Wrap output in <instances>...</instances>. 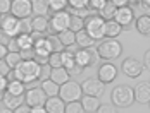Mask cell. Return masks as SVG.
Returning <instances> with one entry per match:
<instances>
[{
	"label": "cell",
	"instance_id": "1",
	"mask_svg": "<svg viewBox=\"0 0 150 113\" xmlns=\"http://www.w3.org/2000/svg\"><path fill=\"white\" fill-rule=\"evenodd\" d=\"M40 72H42V65L35 60H23L14 69L16 79L24 84L33 82V81H40Z\"/></svg>",
	"mask_w": 150,
	"mask_h": 113
},
{
	"label": "cell",
	"instance_id": "2",
	"mask_svg": "<svg viewBox=\"0 0 150 113\" xmlns=\"http://www.w3.org/2000/svg\"><path fill=\"white\" fill-rule=\"evenodd\" d=\"M110 99H112V105L117 106V108H128L135 103V87H129V86L119 84L116 86L112 91H110Z\"/></svg>",
	"mask_w": 150,
	"mask_h": 113
},
{
	"label": "cell",
	"instance_id": "3",
	"mask_svg": "<svg viewBox=\"0 0 150 113\" xmlns=\"http://www.w3.org/2000/svg\"><path fill=\"white\" fill-rule=\"evenodd\" d=\"M97 52H98V57L102 60L110 62V60L121 57V53H122V45L117 41V38H104L102 41H98Z\"/></svg>",
	"mask_w": 150,
	"mask_h": 113
},
{
	"label": "cell",
	"instance_id": "4",
	"mask_svg": "<svg viewBox=\"0 0 150 113\" xmlns=\"http://www.w3.org/2000/svg\"><path fill=\"white\" fill-rule=\"evenodd\" d=\"M50 28L48 34H60L62 31L71 28V17L67 10H59V12H50Z\"/></svg>",
	"mask_w": 150,
	"mask_h": 113
},
{
	"label": "cell",
	"instance_id": "5",
	"mask_svg": "<svg viewBox=\"0 0 150 113\" xmlns=\"http://www.w3.org/2000/svg\"><path fill=\"white\" fill-rule=\"evenodd\" d=\"M85 29L95 41H102L105 38V21L98 14L88 15L85 19Z\"/></svg>",
	"mask_w": 150,
	"mask_h": 113
},
{
	"label": "cell",
	"instance_id": "6",
	"mask_svg": "<svg viewBox=\"0 0 150 113\" xmlns=\"http://www.w3.org/2000/svg\"><path fill=\"white\" fill-rule=\"evenodd\" d=\"M59 96L66 103H71V101H81V98L85 96L83 94V87L79 82L76 81H67L66 84L60 86V91H59Z\"/></svg>",
	"mask_w": 150,
	"mask_h": 113
},
{
	"label": "cell",
	"instance_id": "7",
	"mask_svg": "<svg viewBox=\"0 0 150 113\" xmlns=\"http://www.w3.org/2000/svg\"><path fill=\"white\" fill-rule=\"evenodd\" d=\"M145 69V65L135 58V57H129V58H126L122 63H121V70L122 74L126 75V77H129V79H136V77H140L142 75V72Z\"/></svg>",
	"mask_w": 150,
	"mask_h": 113
},
{
	"label": "cell",
	"instance_id": "8",
	"mask_svg": "<svg viewBox=\"0 0 150 113\" xmlns=\"http://www.w3.org/2000/svg\"><path fill=\"white\" fill-rule=\"evenodd\" d=\"M81 87H83V94L86 96H95V98H100L104 94L105 84L98 79V77H88L81 82Z\"/></svg>",
	"mask_w": 150,
	"mask_h": 113
},
{
	"label": "cell",
	"instance_id": "9",
	"mask_svg": "<svg viewBox=\"0 0 150 113\" xmlns=\"http://www.w3.org/2000/svg\"><path fill=\"white\" fill-rule=\"evenodd\" d=\"M24 98H26V105H28V106L36 108V106H45L48 96H47L45 91L42 89V86H38V87L28 89L26 94H24Z\"/></svg>",
	"mask_w": 150,
	"mask_h": 113
},
{
	"label": "cell",
	"instance_id": "10",
	"mask_svg": "<svg viewBox=\"0 0 150 113\" xmlns=\"http://www.w3.org/2000/svg\"><path fill=\"white\" fill-rule=\"evenodd\" d=\"M19 21H21V19H17V17L12 15V14L2 15V19H0L2 33H5V34L11 36V38H17V36H19Z\"/></svg>",
	"mask_w": 150,
	"mask_h": 113
},
{
	"label": "cell",
	"instance_id": "11",
	"mask_svg": "<svg viewBox=\"0 0 150 113\" xmlns=\"http://www.w3.org/2000/svg\"><path fill=\"white\" fill-rule=\"evenodd\" d=\"M11 14L17 19H26L33 14V3L31 0H12V10Z\"/></svg>",
	"mask_w": 150,
	"mask_h": 113
},
{
	"label": "cell",
	"instance_id": "12",
	"mask_svg": "<svg viewBox=\"0 0 150 113\" xmlns=\"http://www.w3.org/2000/svg\"><path fill=\"white\" fill-rule=\"evenodd\" d=\"M117 67L114 65V63H110V62H105V63H102L100 67H98V70H97V77L104 82V84H109V82H112L116 77H117Z\"/></svg>",
	"mask_w": 150,
	"mask_h": 113
},
{
	"label": "cell",
	"instance_id": "13",
	"mask_svg": "<svg viewBox=\"0 0 150 113\" xmlns=\"http://www.w3.org/2000/svg\"><path fill=\"white\" fill-rule=\"evenodd\" d=\"M26 103V98L24 96H17V94H12V93H9V91H5V93H2V105H4V108H7V110H17L19 106H23Z\"/></svg>",
	"mask_w": 150,
	"mask_h": 113
},
{
	"label": "cell",
	"instance_id": "14",
	"mask_svg": "<svg viewBox=\"0 0 150 113\" xmlns=\"http://www.w3.org/2000/svg\"><path fill=\"white\" fill-rule=\"evenodd\" d=\"M135 99L140 105L150 103V81H142L135 86Z\"/></svg>",
	"mask_w": 150,
	"mask_h": 113
},
{
	"label": "cell",
	"instance_id": "15",
	"mask_svg": "<svg viewBox=\"0 0 150 113\" xmlns=\"http://www.w3.org/2000/svg\"><path fill=\"white\" fill-rule=\"evenodd\" d=\"M116 21L119 22L122 28L129 26L133 21H135V10L131 5H126V7H119L117 9V14H116Z\"/></svg>",
	"mask_w": 150,
	"mask_h": 113
},
{
	"label": "cell",
	"instance_id": "16",
	"mask_svg": "<svg viewBox=\"0 0 150 113\" xmlns=\"http://www.w3.org/2000/svg\"><path fill=\"white\" fill-rule=\"evenodd\" d=\"M66 101L60 98V96H52V98L47 99L45 108L48 113H66Z\"/></svg>",
	"mask_w": 150,
	"mask_h": 113
},
{
	"label": "cell",
	"instance_id": "17",
	"mask_svg": "<svg viewBox=\"0 0 150 113\" xmlns=\"http://www.w3.org/2000/svg\"><path fill=\"white\" fill-rule=\"evenodd\" d=\"M48 28H50V17L48 15H35L33 17V29L35 31L48 34Z\"/></svg>",
	"mask_w": 150,
	"mask_h": 113
},
{
	"label": "cell",
	"instance_id": "18",
	"mask_svg": "<svg viewBox=\"0 0 150 113\" xmlns=\"http://www.w3.org/2000/svg\"><path fill=\"white\" fill-rule=\"evenodd\" d=\"M95 43L97 41L86 33V29L76 33V45H78L79 48H86V50H88V48H93V46H95Z\"/></svg>",
	"mask_w": 150,
	"mask_h": 113
},
{
	"label": "cell",
	"instance_id": "19",
	"mask_svg": "<svg viewBox=\"0 0 150 113\" xmlns=\"http://www.w3.org/2000/svg\"><path fill=\"white\" fill-rule=\"evenodd\" d=\"M135 26H136V29H138L140 34H143V36H150V15L149 14L138 15L136 21H135Z\"/></svg>",
	"mask_w": 150,
	"mask_h": 113
},
{
	"label": "cell",
	"instance_id": "20",
	"mask_svg": "<svg viewBox=\"0 0 150 113\" xmlns=\"http://www.w3.org/2000/svg\"><path fill=\"white\" fill-rule=\"evenodd\" d=\"M50 79H52L54 82H57L59 86H62V84H66L67 81H71V74L66 70L64 67L52 69V75H50Z\"/></svg>",
	"mask_w": 150,
	"mask_h": 113
},
{
	"label": "cell",
	"instance_id": "21",
	"mask_svg": "<svg viewBox=\"0 0 150 113\" xmlns=\"http://www.w3.org/2000/svg\"><path fill=\"white\" fill-rule=\"evenodd\" d=\"M122 31V26L116 19L112 21H105V38H117Z\"/></svg>",
	"mask_w": 150,
	"mask_h": 113
},
{
	"label": "cell",
	"instance_id": "22",
	"mask_svg": "<svg viewBox=\"0 0 150 113\" xmlns=\"http://www.w3.org/2000/svg\"><path fill=\"white\" fill-rule=\"evenodd\" d=\"M81 105H83L85 112H88V113H97V110L100 108L98 98H95V96H86V94L81 98Z\"/></svg>",
	"mask_w": 150,
	"mask_h": 113
},
{
	"label": "cell",
	"instance_id": "23",
	"mask_svg": "<svg viewBox=\"0 0 150 113\" xmlns=\"http://www.w3.org/2000/svg\"><path fill=\"white\" fill-rule=\"evenodd\" d=\"M33 12L36 15H50V3L48 0H31Z\"/></svg>",
	"mask_w": 150,
	"mask_h": 113
},
{
	"label": "cell",
	"instance_id": "24",
	"mask_svg": "<svg viewBox=\"0 0 150 113\" xmlns=\"http://www.w3.org/2000/svg\"><path fill=\"white\" fill-rule=\"evenodd\" d=\"M116 14H117V7H116L110 0L105 3L104 9L98 10V15H100L104 21H112V19H116Z\"/></svg>",
	"mask_w": 150,
	"mask_h": 113
},
{
	"label": "cell",
	"instance_id": "25",
	"mask_svg": "<svg viewBox=\"0 0 150 113\" xmlns=\"http://www.w3.org/2000/svg\"><path fill=\"white\" fill-rule=\"evenodd\" d=\"M42 89L47 93V96L48 98H52V96H59V91H60V86L57 82H54L52 79H47L42 82Z\"/></svg>",
	"mask_w": 150,
	"mask_h": 113
},
{
	"label": "cell",
	"instance_id": "26",
	"mask_svg": "<svg viewBox=\"0 0 150 113\" xmlns=\"http://www.w3.org/2000/svg\"><path fill=\"white\" fill-rule=\"evenodd\" d=\"M59 40L62 41V45L67 48V46H73L76 45V33L73 29H66V31H62L59 34Z\"/></svg>",
	"mask_w": 150,
	"mask_h": 113
},
{
	"label": "cell",
	"instance_id": "27",
	"mask_svg": "<svg viewBox=\"0 0 150 113\" xmlns=\"http://www.w3.org/2000/svg\"><path fill=\"white\" fill-rule=\"evenodd\" d=\"M7 91L12 93V94H17V96H24V94H26V86H24V82H21V81L14 79V81L9 82Z\"/></svg>",
	"mask_w": 150,
	"mask_h": 113
},
{
	"label": "cell",
	"instance_id": "28",
	"mask_svg": "<svg viewBox=\"0 0 150 113\" xmlns=\"http://www.w3.org/2000/svg\"><path fill=\"white\" fill-rule=\"evenodd\" d=\"M48 65L52 69H59V67H64V52H54L50 53V58H48Z\"/></svg>",
	"mask_w": 150,
	"mask_h": 113
},
{
	"label": "cell",
	"instance_id": "29",
	"mask_svg": "<svg viewBox=\"0 0 150 113\" xmlns=\"http://www.w3.org/2000/svg\"><path fill=\"white\" fill-rule=\"evenodd\" d=\"M47 38H48V45H50V50H52V53L54 52H64V45L62 41L59 40V34H47Z\"/></svg>",
	"mask_w": 150,
	"mask_h": 113
},
{
	"label": "cell",
	"instance_id": "30",
	"mask_svg": "<svg viewBox=\"0 0 150 113\" xmlns=\"http://www.w3.org/2000/svg\"><path fill=\"white\" fill-rule=\"evenodd\" d=\"M33 19L26 17L19 21V34H33Z\"/></svg>",
	"mask_w": 150,
	"mask_h": 113
},
{
	"label": "cell",
	"instance_id": "31",
	"mask_svg": "<svg viewBox=\"0 0 150 113\" xmlns=\"http://www.w3.org/2000/svg\"><path fill=\"white\" fill-rule=\"evenodd\" d=\"M16 40L19 43V48L21 50H28V48H33L35 46V41H33L31 34H19Z\"/></svg>",
	"mask_w": 150,
	"mask_h": 113
},
{
	"label": "cell",
	"instance_id": "32",
	"mask_svg": "<svg viewBox=\"0 0 150 113\" xmlns=\"http://www.w3.org/2000/svg\"><path fill=\"white\" fill-rule=\"evenodd\" d=\"M5 62L11 65V69H16L21 62H23V57H21V52H9V55L5 57Z\"/></svg>",
	"mask_w": 150,
	"mask_h": 113
},
{
	"label": "cell",
	"instance_id": "33",
	"mask_svg": "<svg viewBox=\"0 0 150 113\" xmlns=\"http://www.w3.org/2000/svg\"><path fill=\"white\" fill-rule=\"evenodd\" d=\"M50 3V12H59V10H66V7L69 5L67 0H48Z\"/></svg>",
	"mask_w": 150,
	"mask_h": 113
},
{
	"label": "cell",
	"instance_id": "34",
	"mask_svg": "<svg viewBox=\"0 0 150 113\" xmlns=\"http://www.w3.org/2000/svg\"><path fill=\"white\" fill-rule=\"evenodd\" d=\"M66 113H86V112H85L81 101H71V103L66 105Z\"/></svg>",
	"mask_w": 150,
	"mask_h": 113
},
{
	"label": "cell",
	"instance_id": "35",
	"mask_svg": "<svg viewBox=\"0 0 150 113\" xmlns=\"http://www.w3.org/2000/svg\"><path fill=\"white\" fill-rule=\"evenodd\" d=\"M74 33H79V31H83L85 29V19H81V17H78V15H73L71 17V28Z\"/></svg>",
	"mask_w": 150,
	"mask_h": 113
},
{
	"label": "cell",
	"instance_id": "36",
	"mask_svg": "<svg viewBox=\"0 0 150 113\" xmlns=\"http://www.w3.org/2000/svg\"><path fill=\"white\" fill-rule=\"evenodd\" d=\"M107 2H109V0H90V9L95 12V14H98V10L104 9Z\"/></svg>",
	"mask_w": 150,
	"mask_h": 113
},
{
	"label": "cell",
	"instance_id": "37",
	"mask_svg": "<svg viewBox=\"0 0 150 113\" xmlns=\"http://www.w3.org/2000/svg\"><path fill=\"white\" fill-rule=\"evenodd\" d=\"M69 2V7L73 9H85V7H90V0H67Z\"/></svg>",
	"mask_w": 150,
	"mask_h": 113
},
{
	"label": "cell",
	"instance_id": "38",
	"mask_svg": "<svg viewBox=\"0 0 150 113\" xmlns=\"http://www.w3.org/2000/svg\"><path fill=\"white\" fill-rule=\"evenodd\" d=\"M12 10V0H0V14L5 15Z\"/></svg>",
	"mask_w": 150,
	"mask_h": 113
},
{
	"label": "cell",
	"instance_id": "39",
	"mask_svg": "<svg viewBox=\"0 0 150 113\" xmlns=\"http://www.w3.org/2000/svg\"><path fill=\"white\" fill-rule=\"evenodd\" d=\"M50 75H52V67L45 63V65H42V72H40V81L43 82L47 79H50Z\"/></svg>",
	"mask_w": 150,
	"mask_h": 113
},
{
	"label": "cell",
	"instance_id": "40",
	"mask_svg": "<svg viewBox=\"0 0 150 113\" xmlns=\"http://www.w3.org/2000/svg\"><path fill=\"white\" fill-rule=\"evenodd\" d=\"M11 72H12V69H11V65L5 62V58H0V75H5V77H7Z\"/></svg>",
	"mask_w": 150,
	"mask_h": 113
},
{
	"label": "cell",
	"instance_id": "41",
	"mask_svg": "<svg viewBox=\"0 0 150 113\" xmlns=\"http://www.w3.org/2000/svg\"><path fill=\"white\" fill-rule=\"evenodd\" d=\"M97 113H119L116 110L114 105H100V108L97 110Z\"/></svg>",
	"mask_w": 150,
	"mask_h": 113
},
{
	"label": "cell",
	"instance_id": "42",
	"mask_svg": "<svg viewBox=\"0 0 150 113\" xmlns=\"http://www.w3.org/2000/svg\"><path fill=\"white\" fill-rule=\"evenodd\" d=\"M21 57H23V60H35V48L21 50Z\"/></svg>",
	"mask_w": 150,
	"mask_h": 113
},
{
	"label": "cell",
	"instance_id": "43",
	"mask_svg": "<svg viewBox=\"0 0 150 113\" xmlns=\"http://www.w3.org/2000/svg\"><path fill=\"white\" fill-rule=\"evenodd\" d=\"M7 48H9V52H21V48H19V43H17V40H16V38H12V40L9 41Z\"/></svg>",
	"mask_w": 150,
	"mask_h": 113
},
{
	"label": "cell",
	"instance_id": "44",
	"mask_svg": "<svg viewBox=\"0 0 150 113\" xmlns=\"http://www.w3.org/2000/svg\"><path fill=\"white\" fill-rule=\"evenodd\" d=\"M9 82H11V81H9L5 75H0V91H2V93H5V91H7Z\"/></svg>",
	"mask_w": 150,
	"mask_h": 113
},
{
	"label": "cell",
	"instance_id": "45",
	"mask_svg": "<svg viewBox=\"0 0 150 113\" xmlns=\"http://www.w3.org/2000/svg\"><path fill=\"white\" fill-rule=\"evenodd\" d=\"M14 113H33V108H31V106H28V105L24 103L23 106H19L17 110H14Z\"/></svg>",
	"mask_w": 150,
	"mask_h": 113
},
{
	"label": "cell",
	"instance_id": "46",
	"mask_svg": "<svg viewBox=\"0 0 150 113\" xmlns=\"http://www.w3.org/2000/svg\"><path fill=\"white\" fill-rule=\"evenodd\" d=\"M138 7H140L142 14H149L150 15V5H149V3H143V2L140 0V2H138Z\"/></svg>",
	"mask_w": 150,
	"mask_h": 113
},
{
	"label": "cell",
	"instance_id": "47",
	"mask_svg": "<svg viewBox=\"0 0 150 113\" xmlns=\"http://www.w3.org/2000/svg\"><path fill=\"white\" fill-rule=\"evenodd\" d=\"M110 2H112L117 9H119V7H126V5H131V2H129V0H110Z\"/></svg>",
	"mask_w": 150,
	"mask_h": 113
},
{
	"label": "cell",
	"instance_id": "48",
	"mask_svg": "<svg viewBox=\"0 0 150 113\" xmlns=\"http://www.w3.org/2000/svg\"><path fill=\"white\" fill-rule=\"evenodd\" d=\"M143 65H145V69H149V70H150V50L145 52V57H143Z\"/></svg>",
	"mask_w": 150,
	"mask_h": 113
},
{
	"label": "cell",
	"instance_id": "49",
	"mask_svg": "<svg viewBox=\"0 0 150 113\" xmlns=\"http://www.w3.org/2000/svg\"><path fill=\"white\" fill-rule=\"evenodd\" d=\"M11 40H12L11 36H7L5 33H0V45H9Z\"/></svg>",
	"mask_w": 150,
	"mask_h": 113
},
{
	"label": "cell",
	"instance_id": "50",
	"mask_svg": "<svg viewBox=\"0 0 150 113\" xmlns=\"http://www.w3.org/2000/svg\"><path fill=\"white\" fill-rule=\"evenodd\" d=\"M83 69H85V67H81L79 63H76V67L73 69V72H71V75H79V74H83Z\"/></svg>",
	"mask_w": 150,
	"mask_h": 113
},
{
	"label": "cell",
	"instance_id": "51",
	"mask_svg": "<svg viewBox=\"0 0 150 113\" xmlns=\"http://www.w3.org/2000/svg\"><path fill=\"white\" fill-rule=\"evenodd\" d=\"M33 113H48V112H47L45 106H36V108H33Z\"/></svg>",
	"mask_w": 150,
	"mask_h": 113
},
{
	"label": "cell",
	"instance_id": "52",
	"mask_svg": "<svg viewBox=\"0 0 150 113\" xmlns=\"http://www.w3.org/2000/svg\"><path fill=\"white\" fill-rule=\"evenodd\" d=\"M0 113H14V112H12V110H7V108H4Z\"/></svg>",
	"mask_w": 150,
	"mask_h": 113
},
{
	"label": "cell",
	"instance_id": "53",
	"mask_svg": "<svg viewBox=\"0 0 150 113\" xmlns=\"http://www.w3.org/2000/svg\"><path fill=\"white\" fill-rule=\"evenodd\" d=\"M129 2H131V3H136V5H138V2H140V0H129Z\"/></svg>",
	"mask_w": 150,
	"mask_h": 113
},
{
	"label": "cell",
	"instance_id": "54",
	"mask_svg": "<svg viewBox=\"0 0 150 113\" xmlns=\"http://www.w3.org/2000/svg\"><path fill=\"white\" fill-rule=\"evenodd\" d=\"M142 2H143V3H149V5H150V0H142Z\"/></svg>",
	"mask_w": 150,
	"mask_h": 113
},
{
	"label": "cell",
	"instance_id": "55",
	"mask_svg": "<svg viewBox=\"0 0 150 113\" xmlns=\"http://www.w3.org/2000/svg\"><path fill=\"white\" fill-rule=\"evenodd\" d=\"M149 105H150V103H149Z\"/></svg>",
	"mask_w": 150,
	"mask_h": 113
}]
</instances>
